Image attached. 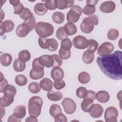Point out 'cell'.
<instances>
[{
    "label": "cell",
    "mask_w": 122,
    "mask_h": 122,
    "mask_svg": "<svg viewBox=\"0 0 122 122\" xmlns=\"http://www.w3.org/2000/svg\"><path fill=\"white\" fill-rule=\"evenodd\" d=\"M122 52L116 51L113 53L97 58V65L107 77L114 80L122 79Z\"/></svg>",
    "instance_id": "1"
},
{
    "label": "cell",
    "mask_w": 122,
    "mask_h": 122,
    "mask_svg": "<svg viewBox=\"0 0 122 122\" xmlns=\"http://www.w3.org/2000/svg\"><path fill=\"white\" fill-rule=\"evenodd\" d=\"M43 101L39 96H33L31 97L28 102V112L30 116L38 117L41 111Z\"/></svg>",
    "instance_id": "2"
},
{
    "label": "cell",
    "mask_w": 122,
    "mask_h": 122,
    "mask_svg": "<svg viewBox=\"0 0 122 122\" xmlns=\"http://www.w3.org/2000/svg\"><path fill=\"white\" fill-rule=\"evenodd\" d=\"M54 27L50 23L43 21L36 23L35 30L40 37L46 38L51 36L54 33Z\"/></svg>",
    "instance_id": "3"
},
{
    "label": "cell",
    "mask_w": 122,
    "mask_h": 122,
    "mask_svg": "<svg viewBox=\"0 0 122 122\" xmlns=\"http://www.w3.org/2000/svg\"><path fill=\"white\" fill-rule=\"evenodd\" d=\"M98 24V17L96 15H91L85 18L81 23L80 29L84 33H90L94 28V25Z\"/></svg>",
    "instance_id": "4"
},
{
    "label": "cell",
    "mask_w": 122,
    "mask_h": 122,
    "mask_svg": "<svg viewBox=\"0 0 122 122\" xmlns=\"http://www.w3.org/2000/svg\"><path fill=\"white\" fill-rule=\"evenodd\" d=\"M38 43L40 47L43 49H48L51 51H56L58 48V42L53 38L47 39L46 38L39 37Z\"/></svg>",
    "instance_id": "5"
},
{
    "label": "cell",
    "mask_w": 122,
    "mask_h": 122,
    "mask_svg": "<svg viewBox=\"0 0 122 122\" xmlns=\"http://www.w3.org/2000/svg\"><path fill=\"white\" fill-rule=\"evenodd\" d=\"M82 13V9L79 5H74L71 8L67 14V20L72 23L77 22Z\"/></svg>",
    "instance_id": "6"
},
{
    "label": "cell",
    "mask_w": 122,
    "mask_h": 122,
    "mask_svg": "<svg viewBox=\"0 0 122 122\" xmlns=\"http://www.w3.org/2000/svg\"><path fill=\"white\" fill-rule=\"evenodd\" d=\"M117 109L113 106H110L106 109L104 113V119L106 122H117L118 116Z\"/></svg>",
    "instance_id": "7"
},
{
    "label": "cell",
    "mask_w": 122,
    "mask_h": 122,
    "mask_svg": "<svg viewBox=\"0 0 122 122\" xmlns=\"http://www.w3.org/2000/svg\"><path fill=\"white\" fill-rule=\"evenodd\" d=\"M65 112L68 114H71L76 110V104L71 98H65L61 102Z\"/></svg>",
    "instance_id": "8"
},
{
    "label": "cell",
    "mask_w": 122,
    "mask_h": 122,
    "mask_svg": "<svg viewBox=\"0 0 122 122\" xmlns=\"http://www.w3.org/2000/svg\"><path fill=\"white\" fill-rule=\"evenodd\" d=\"M114 50L113 45L109 42L102 43L98 48L97 54L100 56H104L110 54Z\"/></svg>",
    "instance_id": "9"
},
{
    "label": "cell",
    "mask_w": 122,
    "mask_h": 122,
    "mask_svg": "<svg viewBox=\"0 0 122 122\" xmlns=\"http://www.w3.org/2000/svg\"><path fill=\"white\" fill-rule=\"evenodd\" d=\"M72 44L76 49L80 50L85 49L88 47V40L83 36L78 35L73 38Z\"/></svg>",
    "instance_id": "10"
},
{
    "label": "cell",
    "mask_w": 122,
    "mask_h": 122,
    "mask_svg": "<svg viewBox=\"0 0 122 122\" xmlns=\"http://www.w3.org/2000/svg\"><path fill=\"white\" fill-rule=\"evenodd\" d=\"M14 27V23L11 20H5L0 22V35L2 36L6 32L11 31Z\"/></svg>",
    "instance_id": "11"
},
{
    "label": "cell",
    "mask_w": 122,
    "mask_h": 122,
    "mask_svg": "<svg viewBox=\"0 0 122 122\" xmlns=\"http://www.w3.org/2000/svg\"><path fill=\"white\" fill-rule=\"evenodd\" d=\"M89 112L90 116L92 118H98L100 117L103 114V108L99 104H93Z\"/></svg>",
    "instance_id": "12"
},
{
    "label": "cell",
    "mask_w": 122,
    "mask_h": 122,
    "mask_svg": "<svg viewBox=\"0 0 122 122\" xmlns=\"http://www.w3.org/2000/svg\"><path fill=\"white\" fill-rule=\"evenodd\" d=\"M115 4L113 1H106L101 4L100 10L103 13H111L115 10Z\"/></svg>",
    "instance_id": "13"
},
{
    "label": "cell",
    "mask_w": 122,
    "mask_h": 122,
    "mask_svg": "<svg viewBox=\"0 0 122 122\" xmlns=\"http://www.w3.org/2000/svg\"><path fill=\"white\" fill-rule=\"evenodd\" d=\"M30 31L28 26L23 22L17 26L16 29V33L18 37L24 38L28 35Z\"/></svg>",
    "instance_id": "14"
},
{
    "label": "cell",
    "mask_w": 122,
    "mask_h": 122,
    "mask_svg": "<svg viewBox=\"0 0 122 122\" xmlns=\"http://www.w3.org/2000/svg\"><path fill=\"white\" fill-rule=\"evenodd\" d=\"M51 76L54 81L62 80L64 76V71L60 67L53 68L51 71Z\"/></svg>",
    "instance_id": "15"
},
{
    "label": "cell",
    "mask_w": 122,
    "mask_h": 122,
    "mask_svg": "<svg viewBox=\"0 0 122 122\" xmlns=\"http://www.w3.org/2000/svg\"><path fill=\"white\" fill-rule=\"evenodd\" d=\"M41 88L45 91H51L53 87V82L51 80L47 78H43L40 82Z\"/></svg>",
    "instance_id": "16"
},
{
    "label": "cell",
    "mask_w": 122,
    "mask_h": 122,
    "mask_svg": "<svg viewBox=\"0 0 122 122\" xmlns=\"http://www.w3.org/2000/svg\"><path fill=\"white\" fill-rule=\"evenodd\" d=\"M109 93L105 91H100L96 94V98L100 102L105 103L108 102L110 99Z\"/></svg>",
    "instance_id": "17"
},
{
    "label": "cell",
    "mask_w": 122,
    "mask_h": 122,
    "mask_svg": "<svg viewBox=\"0 0 122 122\" xmlns=\"http://www.w3.org/2000/svg\"><path fill=\"white\" fill-rule=\"evenodd\" d=\"M34 11L35 13L39 15L42 16L46 14L48 11V9L43 3H38L34 7Z\"/></svg>",
    "instance_id": "18"
},
{
    "label": "cell",
    "mask_w": 122,
    "mask_h": 122,
    "mask_svg": "<svg viewBox=\"0 0 122 122\" xmlns=\"http://www.w3.org/2000/svg\"><path fill=\"white\" fill-rule=\"evenodd\" d=\"M32 69L38 71H41L43 70L45 65L42 59L40 57L36 58L33 60L32 63Z\"/></svg>",
    "instance_id": "19"
},
{
    "label": "cell",
    "mask_w": 122,
    "mask_h": 122,
    "mask_svg": "<svg viewBox=\"0 0 122 122\" xmlns=\"http://www.w3.org/2000/svg\"><path fill=\"white\" fill-rule=\"evenodd\" d=\"M64 30L68 35H72L75 34L77 31L76 26L72 23L68 22L63 26Z\"/></svg>",
    "instance_id": "20"
},
{
    "label": "cell",
    "mask_w": 122,
    "mask_h": 122,
    "mask_svg": "<svg viewBox=\"0 0 122 122\" xmlns=\"http://www.w3.org/2000/svg\"><path fill=\"white\" fill-rule=\"evenodd\" d=\"M11 5H13L14 8V13L15 14L20 15L24 10L23 5L20 2V0H12L9 1Z\"/></svg>",
    "instance_id": "21"
},
{
    "label": "cell",
    "mask_w": 122,
    "mask_h": 122,
    "mask_svg": "<svg viewBox=\"0 0 122 122\" xmlns=\"http://www.w3.org/2000/svg\"><path fill=\"white\" fill-rule=\"evenodd\" d=\"M93 101L89 98H84L81 103V108L83 111L89 112L93 104Z\"/></svg>",
    "instance_id": "22"
},
{
    "label": "cell",
    "mask_w": 122,
    "mask_h": 122,
    "mask_svg": "<svg viewBox=\"0 0 122 122\" xmlns=\"http://www.w3.org/2000/svg\"><path fill=\"white\" fill-rule=\"evenodd\" d=\"M26 67V63L25 62L21 61L19 58L16 59L13 63V68L16 72L23 71Z\"/></svg>",
    "instance_id": "23"
},
{
    "label": "cell",
    "mask_w": 122,
    "mask_h": 122,
    "mask_svg": "<svg viewBox=\"0 0 122 122\" xmlns=\"http://www.w3.org/2000/svg\"><path fill=\"white\" fill-rule=\"evenodd\" d=\"M47 98L52 101H58L61 100L63 97L62 94L60 92L51 91L48 92Z\"/></svg>",
    "instance_id": "24"
},
{
    "label": "cell",
    "mask_w": 122,
    "mask_h": 122,
    "mask_svg": "<svg viewBox=\"0 0 122 122\" xmlns=\"http://www.w3.org/2000/svg\"><path fill=\"white\" fill-rule=\"evenodd\" d=\"M14 101V96L4 94L0 98V106L6 107L10 106Z\"/></svg>",
    "instance_id": "25"
},
{
    "label": "cell",
    "mask_w": 122,
    "mask_h": 122,
    "mask_svg": "<svg viewBox=\"0 0 122 122\" xmlns=\"http://www.w3.org/2000/svg\"><path fill=\"white\" fill-rule=\"evenodd\" d=\"M26 113V107L24 106L18 105L14 109L13 114L18 118H23L25 116Z\"/></svg>",
    "instance_id": "26"
},
{
    "label": "cell",
    "mask_w": 122,
    "mask_h": 122,
    "mask_svg": "<svg viewBox=\"0 0 122 122\" xmlns=\"http://www.w3.org/2000/svg\"><path fill=\"white\" fill-rule=\"evenodd\" d=\"M12 58L8 53H4L0 55V63L3 66H8L11 63Z\"/></svg>",
    "instance_id": "27"
},
{
    "label": "cell",
    "mask_w": 122,
    "mask_h": 122,
    "mask_svg": "<svg viewBox=\"0 0 122 122\" xmlns=\"http://www.w3.org/2000/svg\"><path fill=\"white\" fill-rule=\"evenodd\" d=\"M94 58V54L93 52L87 50L85 51L82 54L83 61L87 64L91 63Z\"/></svg>",
    "instance_id": "28"
},
{
    "label": "cell",
    "mask_w": 122,
    "mask_h": 122,
    "mask_svg": "<svg viewBox=\"0 0 122 122\" xmlns=\"http://www.w3.org/2000/svg\"><path fill=\"white\" fill-rule=\"evenodd\" d=\"M52 19L54 22L60 24L62 23L65 19L64 14L60 11H56L54 12L52 16Z\"/></svg>",
    "instance_id": "29"
},
{
    "label": "cell",
    "mask_w": 122,
    "mask_h": 122,
    "mask_svg": "<svg viewBox=\"0 0 122 122\" xmlns=\"http://www.w3.org/2000/svg\"><path fill=\"white\" fill-rule=\"evenodd\" d=\"M58 9L64 10L70 7H71L74 4V0H57Z\"/></svg>",
    "instance_id": "30"
},
{
    "label": "cell",
    "mask_w": 122,
    "mask_h": 122,
    "mask_svg": "<svg viewBox=\"0 0 122 122\" xmlns=\"http://www.w3.org/2000/svg\"><path fill=\"white\" fill-rule=\"evenodd\" d=\"M40 57L42 59L45 65V67L47 68H50L53 66L54 64V60L52 55L45 54L41 56Z\"/></svg>",
    "instance_id": "31"
},
{
    "label": "cell",
    "mask_w": 122,
    "mask_h": 122,
    "mask_svg": "<svg viewBox=\"0 0 122 122\" xmlns=\"http://www.w3.org/2000/svg\"><path fill=\"white\" fill-rule=\"evenodd\" d=\"M44 75V70L41 71H36L32 68L30 72V77L33 80H39L42 78Z\"/></svg>",
    "instance_id": "32"
},
{
    "label": "cell",
    "mask_w": 122,
    "mask_h": 122,
    "mask_svg": "<svg viewBox=\"0 0 122 122\" xmlns=\"http://www.w3.org/2000/svg\"><path fill=\"white\" fill-rule=\"evenodd\" d=\"M91 77L90 74L86 71H81L80 72L78 77L79 81L82 84H86L89 82Z\"/></svg>",
    "instance_id": "33"
},
{
    "label": "cell",
    "mask_w": 122,
    "mask_h": 122,
    "mask_svg": "<svg viewBox=\"0 0 122 122\" xmlns=\"http://www.w3.org/2000/svg\"><path fill=\"white\" fill-rule=\"evenodd\" d=\"M17 92V90L16 88L10 84H7L5 86L3 90V93L5 95H9L14 96Z\"/></svg>",
    "instance_id": "34"
},
{
    "label": "cell",
    "mask_w": 122,
    "mask_h": 122,
    "mask_svg": "<svg viewBox=\"0 0 122 122\" xmlns=\"http://www.w3.org/2000/svg\"><path fill=\"white\" fill-rule=\"evenodd\" d=\"M28 89L30 92L34 94H36L39 93L41 90V87L40 83L37 82H32L30 83L28 86Z\"/></svg>",
    "instance_id": "35"
},
{
    "label": "cell",
    "mask_w": 122,
    "mask_h": 122,
    "mask_svg": "<svg viewBox=\"0 0 122 122\" xmlns=\"http://www.w3.org/2000/svg\"><path fill=\"white\" fill-rule=\"evenodd\" d=\"M51 115L54 118L56 115L62 112V110L61 107L57 104H53L51 105L49 110Z\"/></svg>",
    "instance_id": "36"
},
{
    "label": "cell",
    "mask_w": 122,
    "mask_h": 122,
    "mask_svg": "<svg viewBox=\"0 0 122 122\" xmlns=\"http://www.w3.org/2000/svg\"><path fill=\"white\" fill-rule=\"evenodd\" d=\"M15 81L18 85L23 86L27 84L28 80L25 75L23 74H18L15 77Z\"/></svg>",
    "instance_id": "37"
},
{
    "label": "cell",
    "mask_w": 122,
    "mask_h": 122,
    "mask_svg": "<svg viewBox=\"0 0 122 122\" xmlns=\"http://www.w3.org/2000/svg\"><path fill=\"white\" fill-rule=\"evenodd\" d=\"M18 57L19 59L21 61L25 62L30 60L31 55L28 51L22 50L19 52L18 54Z\"/></svg>",
    "instance_id": "38"
},
{
    "label": "cell",
    "mask_w": 122,
    "mask_h": 122,
    "mask_svg": "<svg viewBox=\"0 0 122 122\" xmlns=\"http://www.w3.org/2000/svg\"><path fill=\"white\" fill-rule=\"evenodd\" d=\"M33 15V13L28 8L25 7L22 12L19 15L20 18L23 20L24 21L30 19Z\"/></svg>",
    "instance_id": "39"
},
{
    "label": "cell",
    "mask_w": 122,
    "mask_h": 122,
    "mask_svg": "<svg viewBox=\"0 0 122 122\" xmlns=\"http://www.w3.org/2000/svg\"><path fill=\"white\" fill-rule=\"evenodd\" d=\"M56 36L59 40H63L68 38V35L65 32L63 26H61L59 27L56 31Z\"/></svg>",
    "instance_id": "40"
},
{
    "label": "cell",
    "mask_w": 122,
    "mask_h": 122,
    "mask_svg": "<svg viewBox=\"0 0 122 122\" xmlns=\"http://www.w3.org/2000/svg\"><path fill=\"white\" fill-rule=\"evenodd\" d=\"M45 2V5L48 10H54L58 8V1L57 0H42Z\"/></svg>",
    "instance_id": "41"
},
{
    "label": "cell",
    "mask_w": 122,
    "mask_h": 122,
    "mask_svg": "<svg viewBox=\"0 0 122 122\" xmlns=\"http://www.w3.org/2000/svg\"><path fill=\"white\" fill-rule=\"evenodd\" d=\"M96 10L95 7L91 4H86L82 10V12L86 15H92Z\"/></svg>",
    "instance_id": "42"
},
{
    "label": "cell",
    "mask_w": 122,
    "mask_h": 122,
    "mask_svg": "<svg viewBox=\"0 0 122 122\" xmlns=\"http://www.w3.org/2000/svg\"><path fill=\"white\" fill-rule=\"evenodd\" d=\"M119 36L118 30L115 29H111L109 30L107 33V37L109 40L114 41L116 40Z\"/></svg>",
    "instance_id": "43"
},
{
    "label": "cell",
    "mask_w": 122,
    "mask_h": 122,
    "mask_svg": "<svg viewBox=\"0 0 122 122\" xmlns=\"http://www.w3.org/2000/svg\"><path fill=\"white\" fill-rule=\"evenodd\" d=\"M98 45V43L96 41L93 39H90L88 40V45L87 48V50L94 52L97 49Z\"/></svg>",
    "instance_id": "44"
},
{
    "label": "cell",
    "mask_w": 122,
    "mask_h": 122,
    "mask_svg": "<svg viewBox=\"0 0 122 122\" xmlns=\"http://www.w3.org/2000/svg\"><path fill=\"white\" fill-rule=\"evenodd\" d=\"M72 47V42L69 38L62 40L61 43V48L65 50H70Z\"/></svg>",
    "instance_id": "45"
},
{
    "label": "cell",
    "mask_w": 122,
    "mask_h": 122,
    "mask_svg": "<svg viewBox=\"0 0 122 122\" xmlns=\"http://www.w3.org/2000/svg\"><path fill=\"white\" fill-rule=\"evenodd\" d=\"M87 93V89L83 87H79L77 89L76 92V96L78 98H81V99L85 98L86 96Z\"/></svg>",
    "instance_id": "46"
},
{
    "label": "cell",
    "mask_w": 122,
    "mask_h": 122,
    "mask_svg": "<svg viewBox=\"0 0 122 122\" xmlns=\"http://www.w3.org/2000/svg\"><path fill=\"white\" fill-rule=\"evenodd\" d=\"M59 53L61 58L63 60L68 59L71 55V52L70 50H65L61 48L59 51Z\"/></svg>",
    "instance_id": "47"
},
{
    "label": "cell",
    "mask_w": 122,
    "mask_h": 122,
    "mask_svg": "<svg viewBox=\"0 0 122 122\" xmlns=\"http://www.w3.org/2000/svg\"><path fill=\"white\" fill-rule=\"evenodd\" d=\"M51 55L54 60V64L52 67H60L62 64V59L58 54H53Z\"/></svg>",
    "instance_id": "48"
},
{
    "label": "cell",
    "mask_w": 122,
    "mask_h": 122,
    "mask_svg": "<svg viewBox=\"0 0 122 122\" xmlns=\"http://www.w3.org/2000/svg\"><path fill=\"white\" fill-rule=\"evenodd\" d=\"M24 23H25L28 26L30 31L34 29V28L35 27V26L36 24V20H35V17H34L33 15L29 20H26V21H24Z\"/></svg>",
    "instance_id": "49"
},
{
    "label": "cell",
    "mask_w": 122,
    "mask_h": 122,
    "mask_svg": "<svg viewBox=\"0 0 122 122\" xmlns=\"http://www.w3.org/2000/svg\"><path fill=\"white\" fill-rule=\"evenodd\" d=\"M54 88L57 90H60L65 86V82L62 80L57 81H54L53 83Z\"/></svg>",
    "instance_id": "50"
},
{
    "label": "cell",
    "mask_w": 122,
    "mask_h": 122,
    "mask_svg": "<svg viewBox=\"0 0 122 122\" xmlns=\"http://www.w3.org/2000/svg\"><path fill=\"white\" fill-rule=\"evenodd\" d=\"M54 121L55 122H67V119L66 116L61 112L55 116V117H54Z\"/></svg>",
    "instance_id": "51"
},
{
    "label": "cell",
    "mask_w": 122,
    "mask_h": 122,
    "mask_svg": "<svg viewBox=\"0 0 122 122\" xmlns=\"http://www.w3.org/2000/svg\"><path fill=\"white\" fill-rule=\"evenodd\" d=\"M96 93L92 90H88L87 91V93L86 96L85 98H89L92 99V101L95 100L96 98Z\"/></svg>",
    "instance_id": "52"
},
{
    "label": "cell",
    "mask_w": 122,
    "mask_h": 122,
    "mask_svg": "<svg viewBox=\"0 0 122 122\" xmlns=\"http://www.w3.org/2000/svg\"><path fill=\"white\" fill-rule=\"evenodd\" d=\"M21 121V119L17 117L14 114L11 115L9 116L8 119V122H20Z\"/></svg>",
    "instance_id": "53"
},
{
    "label": "cell",
    "mask_w": 122,
    "mask_h": 122,
    "mask_svg": "<svg viewBox=\"0 0 122 122\" xmlns=\"http://www.w3.org/2000/svg\"><path fill=\"white\" fill-rule=\"evenodd\" d=\"M7 84H8V82L7 81V80L5 79H4L2 81H0V92H3V90L4 88Z\"/></svg>",
    "instance_id": "54"
},
{
    "label": "cell",
    "mask_w": 122,
    "mask_h": 122,
    "mask_svg": "<svg viewBox=\"0 0 122 122\" xmlns=\"http://www.w3.org/2000/svg\"><path fill=\"white\" fill-rule=\"evenodd\" d=\"M26 122H38V120L36 117L35 116H30L29 117H28L26 119Z\"/></svg>",
    "instance_id": "55"
},
{
    "label": "cell",
    "mask_w": 122,
    "mask_h": 122,
    "mask_svg": "<svg viewBox=\"0 0 122 122\" xmlns=\"http://www.w3.org/2000/svg\"><path fill=\"white\" fill-rule=\"evenodd\" d=\"M98 2V0H86V4H91L92 5H93L94 6H95L96 5V4H97Z\"/></svg>",
    "instance_id": "56"
},
{
    "label": "cell",
    "mask_w": 122,
    "mask_h": 122,
    "mask_svg": "<svg viewBox=\"0 0 122 122\" xmlns=\"http://www.w3.org/2000/svg\"><path fill=\"white\" fill-rule=\"evenodd\" d=\"M1 118L2 119L3 117L4 116L5 113V110L4 108V107L1 106Z\"/></svg>",
    "instance_id": "57"
},
{
    "label": "cell",
    "mask_w": 122,
    "mask_h": 122,
    "mask_svg": "<svg viewBox=\"0 0 122 122\" xmlns=\"http://www.w3.org/2000/svg\"><path fill=\"white\" fill-rule=\"evenodd\" d=\"M1 11V19H0V22H2V20H3V19L5 17V15H4V13L3 11V10H2V9L0 10Z\"/></svg>",
    "instance_id": "58"
},
{
    "label": "cell",
    "mask_w": 122,
    "mask_h": 122,
    "mask_svg": "<svg viewBox=\"0 0 122 122\" xmlns=\"http://www.w3.org/2000/svg\"><path fill=\"white\" fill-rule=\"evenodd\" d=\"M122 91H120L118 93H117V98L120 101H121V98H122Z\"/></svg>",
    "instance_id": "59"
}]
</instances>
